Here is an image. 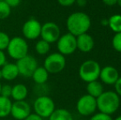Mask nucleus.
I'll return each mask as SVG.
<instances>
[{"label":"nucleus","instance_id":"obj_10","mask_svg":"<svg viewBox=\"0 0 121 120\" xmlns=\"http://www.w3.org/2000/svg\"><path fill=\"white\" fill-rule=\"evenodd\" d=\"M42 24L35 18H30L25 21L22 27L23 38L26 40H35L40 37Z\"/></svg>","mask_w":121,"mask_h":120},{"label":"nucleus","instance_id":"obj_20","mask_svg":"<svg viewBox=\"0 0 121 120\" xmlns=\"http://www.w3.org/2000/svg\"><path fill=\"white\" fill-rule=\"evenodd\" d=\"M48 120H73V117L70 112L66 109H55Z\"/></svg>","mask_w":121,"mask_h":120},{"label":"nucleus","instance_id":"obj_2","mask_svg":"<svg viewBox=\"0 0 121 120\" xmlns=\"http://www.w3.org/2000/svg\"><path fill=\"white\" fill-rule=\"evenodd\" d=\"M96 106L100 113L112 115L120 108V97L114 91H104L103 93L96 98Z\"/></svg>","mask_w":121,"mask_h":120},{"label":"nucleus","instance_id":"obj_21","mask_svg":"<svg viewBox=\"0 0 121 120\" xmlns=\"http://www.w3.org/2000/svg\"><path fill=\"white\" fill-rule=\"evenodd\" d=\"M108 26L115 33L121 32V15L114 14L108 18Z\"/></svg>","mask_w":121,"mask_h":120},{"label":"nucleus","instance_id":"obj_1","mask_svg":"<svg viewBox=\"0 0 121 120\" xmlns=\"http://www.w3.org/2000/svg\"><path fill=\"white\" fill-rule=\"evenodd\" d=\"M91 25V18L83 12H75L71 13L66 20L68 32L76 37L82 34L87 33Z\"/></svg>","mask_w":121,"mask_h":120},{"label":"nucleus","instance_id":"obj_27","mask_svg":"<svg viewBox=\"0 0 121 120\" xmlns=\"http://www.w3.org/2000/svg\"><path fill=\"white\" fill-rule=\"evenodd\" d=\"M89 120H113V119H112L111 115L99 112L95 113L94 114H92Z\"/></svg>","mask_w":121,"mask_h":120},{"label":"nucleus","instance_id":"obj_30","mask_svg":"<svg viewBox=\"0 0 121 120\" xmlns=\"http://www.w3.org/2000/svg\"><path fill=\"white\" fill-rule=\"evenodd\" d=\"M10 6V8H17L21 3V0H4Z\"/></svg>","mask_w":121,"mask_h":120},{"label":"nucleus","instance_id":"obj_36","mask_svg":"<svg viewBox=\"0 0 121 120\" xmlns=\"http://www.w3.org/2000/svg\"><path fill=\"white\" fill-rule=\"evenodd\" d=\"M117 4L121 8V0H117Z\"/></svg>","mask_w":121,"mask_h":120},{"label":"nucleus","instance_id":"obj_29","mask_svg":"<svg viewBox=\"0 0 121 120\" xmlns=\"http://www.w3.org/2000/svg\"><path fill=\"white\" fill-rule=\"evenodd\" d=\"M115 91L118 94V95L121 97V77L118 78V80L116 81V82L115 83Z\"/></svg>","mask_w":121,"mask_h":120},{"label":"nucleus","instance_id":"obj_9","mask_svg":"<svg viewBox=\"0 0 121 120\" xmlns=\"http://www.w3.org/2000/svg\"><path fill=\"white\" fill-rule=\"evenodd\" d=\"M16 64L19 71V75L23 77H31L34 71L39 66L36 58L30 54L17 60Z\"/></svg>","mask_w":121,"mask_h":120},{"label":"nucleus","instance_id":"obj_22","mask_svg":"<svg viewBox=\"0 0 121 120\" xmlns=\"http://www.w3.org/2000/svg\"><path fill=\"white\" fill-rule=\"evenodd\" d=\"M35 50L37 54L39 55H41V56L47 55L49 54V50H50V44L40 39V40H37L36 43H35Z\"/></svg>","mask_w":121,"mask_h":120},{"label":"nucleus","instance_id":"obj_7","mask_svg":"<svg viewBox=\"0 0 121 120\" xmlns=\"http://www.w3.org/2000/svg\"><path fill=\"white\" fill-rule=\"evenodd\" d=\"M58 52L64 56L71 55L77 50V38L69 32L61 35L56 42Z\"/></svg>","mask_w":121,"mask_h":120},{"label":"nucleus","instance_id":"obj_18","mask_svg":"<svg viewBox=\"0 0 121 120\" xmlns=\"http://www.w3.org/2000/svg\"><path fill=\"white\" fill-rule=\"evenodd\" d=\"M103 84L100 82H99L98 80L88 82L86 85V93L96 99L103 93Z\"/></svg>","mask_w":121,"mask_h":120},{"label":"nucleus","instance_id":"obj_40","mask_svg":"<svg viewBox=\"0 0 121 120\" xmlns=\"http://www.w3.org/2000/svg\"><path fill=\"white\" fill-rule=\"evenodd\" d=\"M0 1H4V0H0Z\"/></svg>","mask_w":121,"mask_h":120},{"label":"nucleus","instance_id":"obj_6","mask_svg":"<svg viewBox=\"0 0 121 120\" xmlns=\"http://www.w3.org/2000/svg\"><path fill=\"white\" fill-rule=\"evenodd\" d=\"M66 66L65 56L59 52L49 54L44 60L43 67L49 74H57L61 72Z\"/></svg>","mask_w":121,"mask_h":120},{"label":"nucleus","instance_id":"obj_5","mask_svg":"<svg viewBox=\"0 0 121 120\" xmlns=\"http://www.w3.org/2000/svg\"><path fill=\"white\" fill-rule=\"evenodd\" d=\"M34 113L42 119H48L55 109L54 99L47 95H39L33 103Z\"/></svg>","mask_w":121,"mask_h":120},{"label":"nucleus","instance_id":"obj_35","mask_svg":"<svg viewBox=\"0 0 121 120\" xmlns=\"http://www.w3.org/2000/svg\"><path fill=\"white\" fill-rule=\"evenodd\" d=\"M101 24L104 25V26H108V19H102L101 20Z\"/></svg>","mask_w":121,"mask_h":120},{"label":"nucleus","instance_id":"obj_15","mask_svg":"<svg viewBox=\"0 0 121 120\" xmlns=\"http://www.w3.org/2000/svg\"><path fill=\"white\" fill-rule=\"evenodd\" d=\"M0 69L2 72L3 79L7 82H12L19 76V71H18L17 66L14 62H7Z\"/></svg>","mask_w":121,"mask_h":120},{"label":"nucleus","instance_id":"obj_25","mask_svg":"<svg viewBox=\"0 0 121 120\" xmlns=\"http://www.w3.org/2000/svg\"><path fill=\"white\" fill-rule=\"evenodd\" d=\"M10 36L4 31H0V50H7L8 44L10 41Z\"/></svg>","mask_w":121,"mask_h":120},{"label":"nucleus","instance_id":"obj_34","mask_svg":"<svg viewBox=\"0 0 121 120\" xmlns=\"http://www.w3.org/2000/svg\"><path fill=\"white\" fill-rule=\"evenodd\" d=\"M77 4L79 7H85L86 5V0H76Z\"/></svg>","mask_w":121,"mask_h":120},{"label":"nucleus","instance_id":"obj_28","mask_svg":"<svg viewBox=\"0 0 121 120\" xmlns=\"http://www.w3.org/2000/svg\"><path fill=\"white\" fill-rule=\"evenodd\" d=\"M57 2L62 7H70L76 3V0H57Z\"/></svg>","mask_w":121,"mask_h":120},{"label":"nucleus","instance_id":"obj_11","mask_svg":"<svg viewBox=\"0 0 121 120\" xmlns=\"http://www.w3.org/2000/svg\"><path fill=\"white\" fill-rule=\"evenodd\" d=\"M61 35V30L59 26L53 21H47L42 24L40 38L51 45L56 43Z\"/></svg>","mask_w":121,"mask_h":120},{"label":"nucleus","instance_id":"obj_32","mask_svg":"<svg viewBox=\"0 0 121 120\" xmlns=\"http://www.w3.org/2000/svg\"><path fill=\"white\" fill-rule=\"evenodd\" d=\"M24 120H44V119H42L41 117H40L39 115L35 114V113H31V114L27 118H26Z\"/></svg>","mask_w":121,"mask_h":120},{"label":"nucleus","instance_id":"obj_12","mask_svg":"<svg viewBox=\"0 0 121 120\" xmlns=\"http://www.w3.org/2000/svg\"><path fill=\"white\" fill-rule=\"evenodd\" d=\"M31 114V106L27 101H13L10 115L16 120H24Z\"/></svg>","mask_w":121,"mask_h":120},{"label":"nucleus","instance_id":"obj_39","mask_svg":"<svg viewBox=\"0 0 121 120\" xmlns=\"http://www.w3.org/2000/svg\"><path fill=\"white\" fill-rule=\"evenodd\" d=\"M1 87H2V84H1V82H0V92H1Z\"/></svg>","mask_w":121,"mask_h":120},{"label":"nucleus","instance_id":"obj_37","mask_svg":"<svg viewBox=\"0 0 121 120\" xmlns=\"http://www.w3.org/2000/svg\"><path fill=\"white\" fill-rule=\"evenodd\" d=\"M113 120H121V115L118 116V117H116L115 119H113Z\"/></svg>","mask_w":121,"mask_h":120},{"label":"nucleus","instance_id":"obj_13","mask_svg":"<svg viewBox=\"0 0 121 120\" xmlns=\"http://www.w3.org/2000/svg\"><path fill=\"white\" fill-rule=\"evenodd\" d=\"M119 77H120L119 71L114 66L110 65L102 67L99 75L100 82L105 85H115Z\"/></svg>","mask_w":121,"mask_h":120},{"label":"nucleus","instance_id":"obj_8","mask_svg":"<svg viewBox=\"0 0 121 120\" xmlns=\"http://www.w3.org/2000/svg\"><path fill=\"white\" fill-rule=\"evenodd\" d=\"M76 109L82 116H91L97 109L96 99L88 94L81 96L77 101Z\"/></svg>","mask_w":121,"mask_h":120},{"label":"nucleus","instance_id":"obj_26","mask_svg":"<svg viewBox=\"0 0 121 120\" xmlns=\"http://www.w3.org/2000/svg\"><path fill=\"white\" fill-rule=\"evenodd\" d=\"M12 88H13V86L9 85V84H3V85H2L0 95L4 96V97L11 98Z\"/></svg>","mask_w":121,"mask_h":120},{"label":"nucleus","instance_id":"obj_4","mask_svg":"<svg viewBox=\"0 0 121 120\" xmlns=\"http://www.w3.org/2000/svg\"><path fill=\"white\" fill-rule=\"evenodd\" d=\"M100 67L99 62L93 59H87L80 65L78 74L81 80L84 82H91L99 79Z\"/></svg>","mask_w":121,"mask_h":120},{"label":"nucleus","instance_id":"obj_33","mask_svg":"<svg viewBox=\"0 0 121 120\" xmlns=\"http://www.w3.org/2000/svg\"><path fill=\"white\" fill-rule=\"evenodd\" d=\"M101 1L104 4L109 7L115 6V5L117 4V0H101Z\"/></svg>","mask_w":121,"mask_h":120},{"label":"nucleus","instance_id":"obj_23","mask_svg":"<svg viewBox=\"0 0 121 120\" xmlns=\"http://www.w3.org/2000/svg\"><path fill=\"white\" fill-rule=\"evenodd\" d=\"M12 8L5 1H0V20H4L11 15Z\"/></svg>","mask_w":121,"mask_h":120},{"label":"nucleus","instance_id":"obj_17","mask_svg":"<svg viewBox=\"0 0 121 120\" xmlns=\"http://www.w3.org/2000/svg\"><path fill=\"white\" fill-rule=\"evenodd\" d=\"M49 73L43 66H38L34 71L31 78L36 85H45L49 79Z\"/></svg>","mask_w":121,"mask_h":120},{"label":"nucleus","instance_id":"obj_16","mask_svg":"<svg viewBox=\"0 0 121 120\" xmlns=\"http://www.w3.org/2000/svg\"><path fill=\"white\" fill-rule=\"evenodd\" d=\"M28 96V88L23 83H17L13 86L11 98L14 101L26 100Z\"/></svg>","mask_w":121,"mask_h":120},{"label":"nucleus","instance_id":"obj_24","mask_svg":"<svg viewBox=\"0 0 121 120\" xmlns=\"http://www.w3.org/2000/svg\"><path fill=\"white\" fill-rule=\"evenodd\" d=\"M111 45L115 51L121 53V32L115 33L111 40Z\"/></svg>","mask_w":121,"mask_h":120},{"label":"nucleus","instance_id":"obj_38","mask_svg":"<svg viewBox=\"0 0 121 120\" xmlns=\"http://www.w3.org/2000/svg\"><path fill=\"white\" fill-rule=\"evenodd\" d=\"M1 79H3V76H2V72L1 69H0V82H1Z\"/></svg>","mask_w":121,"mask_h":120},{"label":"nucleus","instance_id":"obj_3","mask_svg":"<svg viewBox=\"0 0 121 120\" xmlns=\"http://www.w3.org/2000/svg\"><path fill=\"white\" fill-rule=\"evenodd\" d=\"M6 50L10 58L17 61L29 54V45L23 37L14 36L10 39Z\"/></svg>","mask_w":121,"mask_h":120},{"label":"nucleus","instance_id":"obj_14","mask_svg":"<svg viewBox=\"0 0 121 120\" xmlns=\"http://www.w3.org/2000/svg\"><path fill=\"white\" fill-rule=\"evenodd\" d=\"M77 38V50L82 53H89L95 46L94 39L88 33H84L78 35Z\"/></svg>","mask_w":121,"mask_h":120},{"label":"nucleus","instance_id":"obj_19","mask_svg":"<svg viewBox=\"0 0 121 120\" xmlns=\"http://www.w3.org/2000/svg\"><path fill=\"white\" fill-rule=\"evenodd\" d=\"M12 104L13 101L11 98L0 95V119H3L10 115Z\"/></svg>","mask_w":121,"mask_h":120},{"label":"nucleus","instance_id":"obj_31","mask_svg":"<svg viewBox=\"0 0 121 120\" xmlns=\"http://www.w3.org/2000/svg\"><path fill=\"white\" fill-rule=\"evenodd\" d=\"M7 62V55L4 51L0 50V68Z\"/></svg>","mask_w":121,"mask_h":120}]
</instances>
